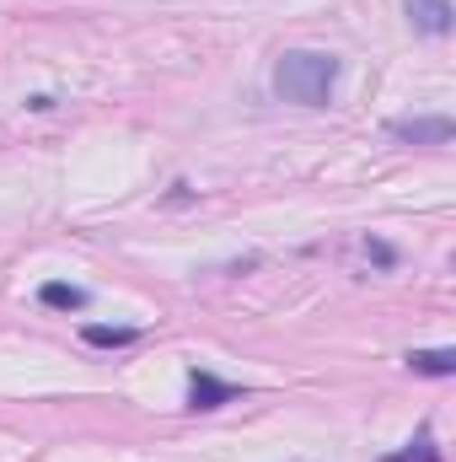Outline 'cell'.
<instances>
[{"label":"cell","mask_w":456,"mask_h":462,"mask_svg":"<svg viewBox=\"0 0 456 462\" xmlns=\"http://www.w3.org/2000/svg\"><path fill=\"white\" fill-rule=\"evenodd\" d=\"M387 134L392 140H408V145H451L456 124L451 118H392Z\"/></svg>","instance_id":"2"},{"label":"cell","mask_w":456,"mask_h":462,"mask_svg":"<svg viewBox=\"0 0 456 462\" xmlns=\"http://www.w3.org/2000/svg\"><path fill=\"white\" fill-rule=\"evenodd\" d=\"M333 81H339V60L323 49H285L274 65V92L296 108H328Z\"/></svg>","instance_id":"1"},{"label":"cell","mask_w":456,"mask_h":462,"mask_svg":"<svg viewBox=\"0 0 456 462\" xmlns=\"http://www.w3.org/2000/svg\"><path fill=\"white\" fill-rule=\"evenodd\" d=\"M81 339H87L92 349H123V345H134L140 334H134V328H103V323H87Z\"/></svg>","instance_id":"7"},{"label":"cell","mask_w":456,"mask_h":462,"mask_svg":"<svg viewBox=\"0 0 456 462\" xmlns=\"http://www.w3.org/2000/svg\"><path fill=\"white\" fill-rule=\"evenodd\" d=\"M381 462H441V447H435L430 436H419L408 452H392V457H381Z\"/></svg>","instance_id":"8"},{"label":"cell","mask_w":456,"mask_h":462,"mask_svg":"<svg viewBox=\"0 0 456 462\" xmlns=\"http://www.w3.org/2000/svg\"><path fill=\"white\" fill-rule=\"evenodd\" d=\"M408 22L430 38H446L451 32V0H408Z\"/></svg>","instance_id":"4"},{"label":"cell","mask_w":456,"mask_h":462,"mask_svg":"<svg viewBox=\"0 0 456 462\" xmlns=\"http://www.w3.org/2000/svg\"><path fill=\"white\" fill-rule=\"evenodd\" d=\"M38 301L54 307V312H87V291H81V285H65V280H49V285L38 291Z\"/></svg>","instance_id":"5"},{"label":"cell","mask_w":456,"mask_h":462,"mask_svg":"<svg viewBox=\"0 0 456 462\" xmlns=\"http://www.w3.org/2000/svg\"><path fill=\"white\" fill-rule=\"evenodd\" d=\"M221 403H236V387L210 376V371H194L188 376V409H221Z\"/></svg>","instance_id":"3"},{"label":"cell","mask_w":456,"mask_h":462,"mask_svg":"<svg viewBox=\"0 0 456 462\" xmlns=\"http://www.w3.org/2000/svg\"><path fill=\"white\" fill-rule=\"evenodd\" d=\"M365 253H370V258H376V263H392V258H397V253H392V247H387V242H365Z\"/></svg>","instance_id":"9"},{"label":"cell","mask_w":456,"mask_h":462,"mask_svg":"<svg viewBox=\"0 0 456 462\" xmlns=\"http://www.w3.org/2000/svg\"><path fill=\"white\" fill-rule=\"evenodd\" d=\"M408 371H419V376H456V349H414Z\"/></svg>","instance_id":"6"}]
</instances>
